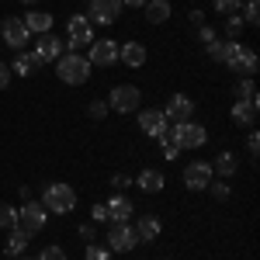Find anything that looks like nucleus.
<instances>
[{"mask_svg":"<svg viewBox=\"0 0 260 260\" xmlns=\"http://www.w3.org/2000/svg\"><path fill=\"white\" fill-rule=\"evenodd\" d=\"M90 62H87V56H80V52H62L59 59H56V77H59L66 87H83V83L90 80Z\"/></svg>","mask_w":260,"mask_h":260,"instance_id":"f257e3e1","label":"nucleus"},{"mask_svg":"<svg viewBox=\"0 0 260 260\" xmlns=\"http://www.w3.org/2000/svg\"><path fill=\"white\" fill-rule=\"evenodd\" d=\"M167 142H174L180 153L184 149H201L205 142H208V128L198 125V121H177V125H170V132H167Z\"/></svg>","mask_w":260,"mask_h":260,"instance_id":"f03ea898","label":"nucleus"},{"mask_svg":"<svg viewBox=\"0 0 260 260\" xmlns=\"http://www.w3.org/2000/svg\"><path fill=\"white\" fill-rule=\"evenodd\" d=\"M222 66H229L236 77H253L257 73V52L250 49V45H243V42H225V59H222Z\"/></svg>","mask_w":260,"mask_h":260,"instance_id":"7ed1b4c3","label":"nucleus"},{"mask_svg":"<svg viewBox=\"0 0 260 260\" xmlns=\"http://www.w3.org/2000/svg\"><path fill=\"white\" fill-rule=\"evenodd\" d=\"M42 205H45V212H52V215H66V212H73L77 208V191L70 187V184H45L42 187Z\"/></svg>","mask_w":260,"mask_h":260,"instance_id":"20e7f679","label":"nucleus"},{"mask_svg":"<svg viewBox=\"0 0 260 260\" xmlns=\"http://www.w3.org/2000/svg\"><path fill=\"white\" fill-rule=\"evenodd\" d=\"M94 42V24L83 18V14H70L66 18V52H80Z\"/></svg>","mask_w":260,"mask_h":260,"instance_id":"39448f33","label":"nucleus"},{"mask_svg":"<svg viewBox=\"0 0 260 260\" xmlns=\"http://www.w3.org/2000/svg\"><path fill=\"white\" fill-rule=\"evenodd\" d=\"M139 104H142V90H139V87H132V83H118V87L108 94V108L118 111V115H132V111H139Z\"/></svg>","mask_w":260,"mask_h":260,"instance_id":"423d86ee","label":"nucleus"},{"mask_svg":"<svg viewBox=\"0 0 260 260\" xmlns=\"http://www.w3.org/2000/svg\"><path fill=\"white\" fill-rule=\"evenodd\" d=\"M104 246H108L111 253H132V250L139 246V236H136V229H132L128 222H111Z\"/></svg>","mask_w":260,"mask_h":260,"instance_id":"0eeeda50","label":"nucleus"},{"mask_svg":"<svg viewBox=\"0 0 260 260\" xmlns=\"http://www.w3.org/2000/svg\"><path fill=\"white\" fill-rule=\"evenodd\" d=\"M45 222H49V212H45V205L42 201H24L18 208V225L28 233V236H35V233H42L45 229Z\"/></svg>","mask_w":260,"mask_h":260,"instance_id":"6e6552de","label":"nucleus"},{"mask_svg":"<svg viewBox=\"0 0 260 260\" xmlns=\"http://www.w3.org/2000/svg\"><path fill=\"white\" fill-rule=\"evenodd\" d=\"M0 39L7 42V49H14V52H28V45H31V31L24 28V21H21V18H4V24H0Z\"/></svg>","mask_w":260,"mask_h":260,"instance_id":"1a4fd4ad","label":"nucleus"},{"mask_svg":"<svg viewBox=\"0 0 260 260\" xmlns=\"http://www.w3.org/2000/svg\"><path fill=\"white\" fill-rule=\"evenodd\" d=\"M83 18L90 21V24H101V28H108V24H115V21L121 18V0H90Z\"/></svg>","mask_w":260,"mask_h":260,"instance_id":"9d476101","label":"nucleus"},{"mask_svg":"<svg viewBox=\"0 0 260 260\" xmlns=\"http://www.w3.org/2000/svg\"><path fill=\"white\" fill-rule=\"evenodd\" d=\"M139 128L156 142H167V132H170V121L163 118L160 108H139Z\"/></svg>","mask_w":260,"mask_h":260,"instance_id":"9b49d317","label":"nucleus"},{"mask_svg":"<svg viewBox=\"0 0 260 260\" xmlns=\"http://www.w3.org/2000/svg\"><path fill=\"white\" fill-rule=\"evenodd\" d=\"M31 52V59H35V66H45V62H56L66 52V45H62L59 35H39V42H35V49H28Z\"/></svg>","mask_w":260,"mask_h":260,"instance_id":"f8f14e48","label":"nucleus"},{"mask_svg":"<svg viewBox=\"0 0 260 260\" xmlns=\"http://www.w3.org/2000/svg\"><path fill=\"white\" fill-rule=\"evenodd\" d=\"M212 163L208 160H191L187 167H184V174H180V180H184V187L187 191H205L208 184H212Z\"/></svg>","mask_w":260,"mask_h":260,"instance_id":"ddd939ff","label":"nucleus"},{"mask_svg":"<svg viewBox=\"0 0 260 260\" xmlns=\"http://www.w3.org/2000/svg\"><path fill=\"white\" fill-rule=\"evenodd\" d=\"M87 62H90V66H101V70L115 66V62H118V42L115 39L90 42V45H87Z\"/></svg>","mask_w":260,"mask_h":260,"instance_id":"4468645a","label":"nucleus"},{"mask_svg":"<svg viewBox=\"0 0 260 260\" xmlns=\"http://www.w3.org/2000/svg\"><path fill=\"white\" fill-rule=\"evenodd\" d=\"M160 111H163V118L170 121V125H177V121H191V118H194V101L187 98V94H174Z\"/></svg>","mask_w":260,"mask_h":260,"instance_id":"2eb2a0df","label":"nucleus"},{"mask_svg":"<svg viewBox=\"0 0 260 260\" xmlns=\"http://www.w3.org/2000/svg\"><path fill=\"white\" fill-rule=\"evenodd\" d=\"M132 229H136L139 243H156V240H160V233H163V222H160V215L149 212V215H139Z\"/></svg>","mask_w":260,"mask_h":260,"instance_id":"dca6fc26","label":"nucleus"},{"mask_svg":"<svg viewBox=\"0 0 260 260\" xmlns=\"http://www.w3.org/2000/svg\"><path fill=\"white\" fill-rule=\"evenodd\" d=\"M146 59H149V52H146L142 42H125V45H118V62H125V66L139 70V66H146Z\"/></svg>","mask_w":260,"mask_h":260,"instance_id":"f3484780","label":"nucleus"},{"mask_svg":"<svg viewBox=\"0 0 260 260\" xmlns=\"http://www.w3.org/2000/svg\"><path fill=\"white\" fill-rule=\"evenodd\" d=\"M104 208H108V222H128L136 215V205L125 198V194H115L111 201H104Z\"/></svg>","mask_w":260,"mask_h":260,"instance_id":"a211bd4d","label":"nucleus"},{"mask_svg":"<svg viewBox=\"0 0 260 260\" xmlns=\"http://www.w3.org/2000/svg\"><path fill=\"white\" fill-rule=\"evenodd\" d=\"M257 115H260V101H236L233 104V121L243 128H253Z\"/></svg>","mask_w":260,"mask_h":260,"instance_id":"6ab92c4d","label":"nucleus"},{"mask_svg":"<svg viewBox=\"0 0 260 260\" xmlns=\"http://www.w3.org/2000/svg\"><path fill=\"white\" fill-rule=\"evenodd\" d=\"M24 28H28V31H31V35H49V31H52V14H49V11H28V14H24Z\"/></svg>","mask_w":260,"mask_h":260,"instance_id":"aec40b11","label":"nucleus"},{"mask_svg":"<svg viewBox=\"0 0 260 260\" xmlns=\"http://www.w3.org/2000/svg\"><path fill=\"white\" fill-rule=\"evenodd\" d=\"M28 243H31V236L21 229V225H14V229H7V243H4V253L7 257H21L24 250H28Z\"/></svg>","mask_w":260,"mask_h":260,"instance_id":"412c9836","label":"nucleus"},{"mask_svg":"<svg viewBox=\"0 0 260 260\" xmlns=\"http://www.w3.org/2000/svg\"><path fill=\"white\" fill-rule=\"evenodd\" d=\"M136 184H139L146 194H160L163 187H167V177H163L160 170H153V167H146L139 177H136Z\"/></svg>","mask_w":260,"mask_h":260,"instance_id":"4be33fe9","label":"nucleus"},{"mask_svg":"<svg viewBox=\"0 0 260 260\" xmlns=\"http://www.w3.org/2000/svg\"><path fill=\"white\" fill-rule=\"evenodd\" d=\"M212 170H215V174H219L222 180H229L233 174H236V170H240V160H236V153H229V149H222L219 156L212 160Z\"/></svg>","mask_w":260,"mask_h":260,"instance_id":"5701e85b","label":"nucleus"},{"mask_svg":"<svg viewBox=\"0 0 260 260\" xmlns=\"http://www.w3.org/2000/svg\"><path fill=\"white\" fill-rule=\"evenodd\" d=\"M142 11H146V21H149V24H167L174 7H170L167 0H146V7H142Z\"/></svg>","mask_w":260,"mask_h":260,"instance_id":"b1692460","label":"nucleus"},{"mask_svg":"<svg viewBox=\"0 0 260 260\" xmlns=\"http://www.w3.org/2000/svg\"><path fill=\"white\" fill-rule=\"evenodd\" d=\"M39 66L31 59V52H14V62H11V77H31Z\"/></svg>","mask_w":260,"mask_h":260,"instance_id":"393cba45","label":"nucleus"},{"mask_svg":"<svg viewBox=\"0 0 260 260\" xmlns=\"http://www.w3.org/2000/svg\"><path fill=\"white\" fill-rule=\"evenodd\" d=\"M233 94H236V101H260L257 87H253V77H240L236 87H233Z\"/></svg>","mask_w":260,"mask_h":260,"instance_id":"a878e982","label":"nucleus"},{"mask_svg":"<svg viewBox=\"0 0 260 260\" xmlns=\"http://www.w3.org/2000/svg\"><path fill=\"white\" fill-rule=\"evenodd\" d=\"M243 28H246V24H243V18H240V14H229V18L222 21V31H225V39H229V42H240Z\"/></svg>","mask_w":260,"mask_h":260,"instance_id":"bb28decb","label":"nucleus"},{"mask_svg":"<svg viewBox=\"0 0 260 260\" xmlns=\"http://www.w3.org/2000/svg\"><path fill=\"white\" fill-rule=\"evenodd\" d=\"M14 225H18V208L0 201V229H14Z\"/></svg>","mask_w":260,"mask_h":260,"instance_id":"cd10ccee","label":"nucleus"},{"mask_svg":"<svg viewBox=\"0 0 260 260\" xmlns=\"http://www.w3.org/2000/svg\"><path fill=\"white\" fill-rule=\"evenodd\" d=\"M240 11H243L240 18H243V24H246V28H257V24H260V4H257V0H250V4H246V7H240Z\"/></svg>","mask_w":260,"mask_h":260,"instance_id":"c85d7f7f","label":"nucleus"},{"mask_svg":"<svg viewBox=\"0 0 260 260\" xmlns=\"http://www.w3.org/2000/svg\"><path fill=\"white\" fill-rule=\"evenodd\" d=\"M83 260H111V250L104 246V243H87V250H83Z\"/></svg>","mask_w":260,"mask_h":260,"instance_id":"c756f323","label":"nucleus"},{"mask_svg":"<svg viewBox=\"0 0 260 260\" xmlns=\"http://www.w3.org/2000/svg\"><path fill=\"white\" fill-rule=\"evenodd\" d=\"M212 7H215V14H222V18H229V14H240L243 0H212Z\"/></svg>","mask_w":260,"mask_h":260,"instance_id":"7c9ffc66","label":"nucleus"},{"mask_svg":"<svg viewBox=\"0 0 260 260\" xmlns=\"http://www.w3.org/2000/svg\"><path fill=\"white\" fill-rule=\"evenodd\" d=\"M87 115H90V118L94 121H104L108 118V115H111V108H108V101H90V104H87Z\"/></svg>","mask_w":260,"mask_h":260,"instance_id":"2f4dec72","label":"nucleus"},{"mask_svg":"<svg viewBox=\"0 0 260 260\" xmlns=\"http://www.w3.org/2000/svg\"><path fill=\"white\" fill-rule=\"evenodd\" d=\"M205 191H212V198H215V201H229V194H233V191H229V180H212Z\"/></svg>","mask_w":260,"mask_h":260,"instance_id":"473e14b6","label":"nucleus"},{"mask_svg":"<svg viewBox=\"0 0 260 260\" xmlns=\"http://www.w3.org/2000/svg\"><path fill=\"white\" fill-rule=\"evenodd\" d=\"M35 260H66V250L52 243V246H45V250H42V253H39Z\"/></svg>","mask_w":260,"mask_h":260,"instance_id":"72a5a7b5","label":"nucleus"},{"mask_svg":"<svg viewBox=\"0 0 260 260\" xmlns=\"http://www.w3.org/2000/svg\"><path fill=\"white\" fill-rule=\"evenodd\" d=\"M205 52H208V56H212L215 62H222V59H225V42H219V39L208 42V45H205Z\"/></svg>","mask_w":260,"mask_h":260,"instance_id":"f704fd0d","label":"nucleus"},{"mask_svg":"<svg viewBox=\"0 0 260 260\" xmlns=\"http://www.w3.org/2000/svg\"><path fill=\"white\" fill-rule=\"evenodd\" d=\"M246 153H250V160L260 156V132H250V136H246Z\"/></svg>","mask_w":260,"mask_h":260,"instance_id":"c9c22d12","label":"nucleus"},{"mask_svg":"<svg viewBox=\"0 0 260 260\" xmlns=\"http://www.w3.org/2000/svg\"><path fill=\"white\" fill-rule=\"evenodd\" d=\"M111 187H115V194H121L125 187H132V177L128 174H111Z\"/></svg>","mask_w":260,"mask_h":260,"instance_id":"e433bc0d","label":"nucleus"},{"mask_svg":"<svg viewBox=\"0 0 260 260\" xmlns=\"http://www.w3.org/2000/svg\"><path fill=\"white\" fill-rule=\"evenodd\" d=\"M77 233H80V240H83V243H94V240H98V225H94V222H83Z\"/></svg>","mask_w":260,"mask_h":260,"instance_id":"4c0bfd02","label":"nucleus"},{"mask_svg":"<svg viewBox=\"0 0 260 260\" xmlns=\"http://www.w3.org/2000/svg\"><path fill=\"white\" fill-rule=\"evenodd\" d=\"M90 222H94V225H101V222H108V208H104V205H94V208H90Z\"/></svg>","mask_w":260,"mask_h":260,"instance_id":"58836bf2","label":"nucleus"},{"mask_svg":"<svg viewBox=\"0 0 260 260\" xmlns=\"http://www.w3.org/2000/svg\"><path fill=\"white\" fill-rule=\"evenodd\" d=\"M198 39L208 45V42H215L219 35H215V28H212V24H201V28H198Z\"/></svg>","mask_w":260,"mask_h":260,"instance_id":"ea45409f","label":"nucleus"},{"mask_svg":"<svg viewBox=\"0 0 260 260\" xmlns=\"http://www.w3.org/2000/svg\"><path fill=\"white\" fill-rule=\"evenodd\" d=\"M180 156V149L174 146V142H163V160H177Z\"/></svg>","mask_w":260,"mask_h":260,"instance_id":"a19ab883","label":"nucleus"},{"mask_svg":"<svg viewBox=\"0 0 260 260\" xmlns=\"http://www.w3.org/2000/svg\"><path fill=\"white\" fill-rule=\"evenodd\" d=\"M187 21H191L194 28H201V24H205V11H201V7H194V11L187 14Z\"/></svg>","mask_w":260,"mask_h":260,"instance_id":"79ce46f5","label":"nucleus"},{"mask_svg":"<svg viewBox=\"0 0 260 260\" xmlns=\"http://www.w3.org/2000/svg\"><path fill=\"white\" fill-rule=\"evenodd\" d=\"M7 83H11V66H7V62H0V90H4Z\"/></svg>","mask_w":260,"mask_h":260,"instance_id":"37998d69","label":"nucleus"},{"mask_svg":"<svg viewBox=\"0 0 260 260\" xmlns=\"http://www.w3.org/2000/svg\"><path fill=\"white\" fill-rule=\"evenodd\" d=\"M121 7H146V0H121Z\"/></svg>","mask_w":260,"mask_h":260,"instance_id":"c03bdc74","label":"nucleus"},{"mask_svg":"<svg viewBox=\"0 0 260 260\" xmlns=\"http://www.w3.org/2000/svg\"><path fill=\"white\" fill-rule=\"evenodd\" d=\"M21 4H28V7H35V4H39V0H21Z\"/></svg>","mask_w":260,"mask_h":260,"instance_id":"a18cd8bd","label":"nucleus"},{"mask_svg":"<svg viewBox=\"0 0 260 260\" xmlns=\"http://www.w3.org/2000/svg\"><path fill=\"white\" fill-rule=\"evenodd\" d=\"M18 260H31V257H18Z\"/></svg>","mask_w":260,"mask_h":260,"instance_id":"49530a36","label":"nucleus"},{"mask_svg":"<svg viewBox=\"0 0 260 260\" xmlns=\"http://www.w3.org/2000/svg\"><path fill=\"white\" fill-rule=\"evenodd\" d=\"M160 260H170V257H160Z\"/></svg>","mask_w":260,"mask_h":260,"instance_id":"de8ad7c7","label":"nucleus"}]
</instances>
